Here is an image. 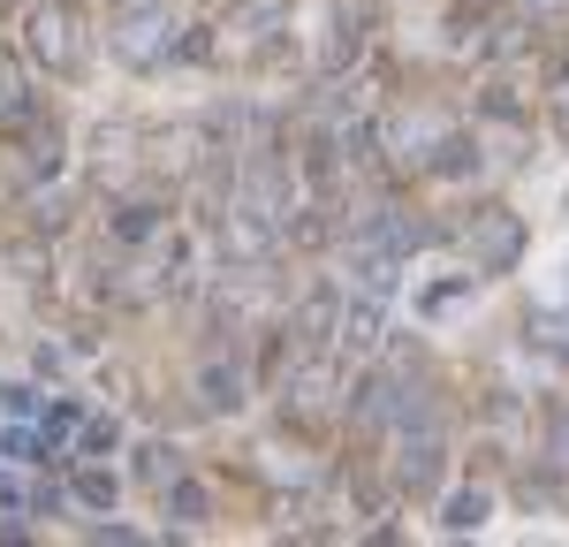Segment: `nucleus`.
<instances>
[{
  "instance_id": "f257e3e1",
  "label": "nucleus",
  "mask_w": 569,
  "mask_h": 547,
  "mask_svg": "<svg viewBox=\"0 0 569 547\" xmlns=\"http://www.w3.org/2000/svg\"><path fill=\"white\" fill-rule=\"evenodd\" d=\"M31 53H39L53 77H69V69H84V8H69V0H46L39 16H31Z\"/></svg>"
},
{
  "instance_id": "f03ea898",
  "label": "nucleus",
  "mask_w": 569,
  "mask_h": 547,
  "mask_svg": "<svg viewBox=\"0 0 569 547\" xmlns=\"http://www.w3.org/2000/svg\"><path fill=\"white\" fill-rule=\"evenodd\" d=\"M463 251H471V267H517V251H525V221L509 213V206H486V213H471V228H463Z\"/></svg>"
},
{
  "instance_id": "7ed1b4c3",
  "label": "nucleus",
  "mask_w": 569,
  "mask_h": 547,
  "mask_svg": "<svg viewBox=\"0 0 569 547\" xmlns=\"http://www.w3.org/2000/svg\"><path fill=\"white\" fill-rule=\"evenodd\" d=\"M114 53L130 61V69H152V61H168L176 53V16L168 8H137L114 23Z\"/></svg>"
},
{
  "instance_id": "20e7f679",
  "label": "nucleus",
  "mask_w": 569,
  "mask_h": 547,
  "mask_svg": "<svg viewBox=\"0 0 569 547\" xmlns=\"http://www.w3.org/2000/svg\"><path fill=\"white\" fill-rule=\"evenodd\" d=\"M433 479H440V441H433V434H418V449H402V487L426 495Z\"/></svg>"
},
{
  "instance_id": "39448f33",
  "label": "nucleus",
  "mask_w": 569,
  "mask_h": 547,
  "mask_svg": "<svg viewBox=\"0 0 569 547\" xmlns=\"http://www.w3.org/2000/svg\"><path fill=\"white\" fill-rule=\"evenodd\" d=\"M342 342H350V350H372V342H380V305H372V297H357L350 312H342Z\"/></svg>"
},
{
  "instance_id": "423d86ee",
  "label": "nucleus",
  "mask_w": 569,
  "mask_h": 547,
  "mask_svg": "<svg viewBox=\"0 0 569 547\" xmlns=\"http://www.w3.org/2000/svg\"><path fill=\"white\" fill-rule=\"evenodd\" d=\"M440 525H448V533H471V525H486V495H479V487H471V495H456Z\"/></svg>"
},
{
  "instance_id": "0eeeda50",
  "label": "nucleus",
  "mask_w": 569,
  "mask_h": 547,
  "mask_svg": "<svg viewBox=\"0 0 569 547\" xmlns=\"http://www.w3.org/2000/svg\"><path fill=\"white\" fill-rule=\"evenodd\" d=\"M77 501L84 509H107L114 501V471H77Z\"/></svg>"
},
{
  "instance_id": "6e6552de",
  "label": "nucleus",
  "mask_w": 569,
  "mask_h": 547,
  "mask_svg": "<svg viewBox=\"0 0 569 547\" xmlns=\"http://www.w3.org/2000/svg\"><path fill=\"white\" fill-rule=\"evenodd\" d=\"M168 509H176L182 525H206V487H190V479H176V495H168Z\"/></svg>"
},
{
  "instance_id": "1a4fd4ad",
  "label": "nucleus",
  "mask_w": 569,
  "mask_h": 547,
  "mask_svg": "<svg viewBox=\"0 0 569 547\" xmlns=\"http://www.w3.org/2000/svg\"><path fill=\"white\" fill-rule=\"evenodd\" d=\"M236 388H243V372H220V365L206 372V404H228V410H236V404H243Z\"/></svg>"
},
{
  "instance_id": "9d476101",
  "label": "nucleus",
  "mask_w": 569,
  "mask_h": 547,
  "mask_svg": "<svg viewBox=\"0 0 569 547\" xmlns=\"http://www.w3.org/2000/svg\"><path fill=\"white\" fill-rule=\"evenodd\" d=\"M144 479H152V487H176V479H182L176 449H144Z\"/></svg>"
},
{
  "instance_id": "9b49d317",
  "label": "nucleus",
  "mask_w": 569,
  "mask_h": 547,
  "mask_svg": "<svg viewBox=\"0 0 569 547\" xmlns=\"http://www.w3.org/2000/svg\"><path fill=\"white\" fill-rule=\"evenodd\" d=\"M31 509H39V501H31L16 479H8V471H0V517H31Z\"/></svg>"
},
{
  "instance_id": "f8f14e48",
  "label": "nucleus",
  "mask_w": 569,
  "mask_h": 547,
  "mask_svg": "<svg viewBox=\"0 0 569 547\" xmlns=\"http://www.w3.org/2000/svg\"><path fill=\"white\" fill-rule=\"evenodd\" d=\"M0 115H23V77L0 61Z\"/></svg>"
},
{
  "instance_id": "ddd939ff",
  "label": "nucleus",
  "mask_w": 569,
  "mask_h": 547,
  "mask_svg": "<svg viewBox=\"0 0 569 547\" xmlns=\"http://www.w3.org/2000/svg\"><path fill=\"white\" fill-rule=\"evenodd\" d=\"M69 426H77V410H69V404H53V410H46V418H39L46 449H53V441H61V434H69Z\"/></svg>"
},
{
  "instance_id": "4468645a",
  "label": "nucleus",
  "mask_w": 569,
  "mask_h": 547,
  "mask_svg": "<svg viewBox=\"0 0 569 547\" xmlns=\"http://www.w3.org/2000/svg\"><path fill=\"white\" fill-rule=\"evenodd\" d=\"M555 464H569V410L555 418Z\"/></svg>"
},
{
  "instance_id": "2eb2a0df",
  "label": "nucleus",
  "mask_w": 569,
  "mask_h": 547,
  "mask_svg": "<svg viewBox=\"0 0 569 547\" xmlns=\"http://www.w3.org/2000/svg\"><path fill=\"white\" fill-rule=\"evenodd\" d=\"M547 281H555V297H569V251L555 259V274H547Z\"/></svg>"
},
{
  "instance_id": "dca6fc26",
  "label": "nucleus",
  "mask_w": 569,
  "mask_h": 547,
  "mask_svg": "<svg viewBox=\"0 0 569 547\" xmlns=\"http://www.w3.org/2000/svg\"><path fill=\"white\" fill-rule=\"evenodd\" d=\"M547 335H555V350H562V358H569V319H555V327H547Z\"/></svg>"
}]
</instances>
